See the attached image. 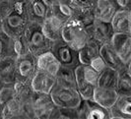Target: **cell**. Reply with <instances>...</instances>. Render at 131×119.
Here are the masks:
<instances>
[{
    "label": "cell",
    "mask_w": 131,
    "mask_h": 119,
    "mask_svg": "<svg viewBox=\"0 0 131 119\" xmlns=\"http://www.w3.org/2000/svg\"><path fill=\"white\" fill-rule=\"evenodd\" d=\"M24 35L26 38L29 52L36 57L50 50L52 41L48 40L43 33L41 24L30 22L24 32Z\"/></svg>",
    "instance_id": "7a4b0ae2"
},
{
    "label": "cell",
    "mask_w": 131,
    "mask_h": 119,
    "mask_svg": "<svg viewBox=\"0 0 131 119\" xmlns=\"http://www.w3.org/2000/svg\"><path fill=\"white\" fill-rule=\"evenodd\" d=\"M89 65L92 67L95 71H97L99 74L102 72V71H104L105 69V67H106L105 61L102 58L101 55H98V56H96L95 58H93Z\"/></svg>",
    "instance_id": "836d02e7"
},
{
    "label": "cell",
    "mask_w": 131,
    "mask_h": 119,
    "mask_svg": "<svg viewBox=\"0 0 131 119\" xmlns=\"http://www.w3.org/2000/svg\"><path fill=\"white\" fill-rule=\"evenodd\" d=\"M118 97L117 92L115 89H108V88H103V87H96L94 93H93L92 99L95 100L100 105L104 106L105 108H111L114 103Z\"/></svg>",
    "instance_id": "ac0fdd59"
},
{
    "label": "cell",
    "mask_w": 131,
    "mask_h": 119,
    "mask_svg": "<svg viewBox=\"0 0 131 119\" xmlns=\"http://www.w3.org/2000/svg\"><path fill=\"white\" fill-rule=\"evenodd\" d=\"M50 0H25L27 15L30 22L41 24L49 15Z\"/></svg>",
    "instance_id": "30bf717a"
},
{
    "label": "cell",
    "mask_w": 131,
    "mask_h": 119,
    "mask_svg": "<svg viewBox=\"0 0 131 119\" xmlns=\"http://www.w3.org/2000/svg\"><path fill=\"white\" fill-rule=\"evenodd\" d=\"M15 4L16 3L7 1V0H0V17L2 20L13 11Z\"/></svg>",
    "instance_id": "d6a6232c"
},
{
    "label": "cell",
    "mask_w": 131,
    "mask_h": 119,
    "mask_svg": "<svg viewBox=\"0 0 131 119\" xmlns=\"http://www.w3.org/2000/svg\"><path fill=\"white\" fill-rule=\"evenodd\" d=\"M76 110L75 108L55 106L49 114L48 119H76Z\"/></svg>",
    "instance_id": "f546056e"
},
{
    "label": "cell",
    "mask_w": 131,
    "mask_h": 119,
    "mask_svg": "<svg viewBox=\"0 0 131 119\" xmlns=\"http://www.w3.org/2000/svg\"><path fill=\"white\" fill-rule=\"evenodd\" d=\"M100 55L105 61V65L110 68L116 70L117 72L122 71L125 68V63L119 57L117 52L113 48L111 42L103 44L100 48Z\"/></svg>",
    "instance_id": "5bb4252c"
},
{
    "label": "cell",
    "mask_w": 131,
    "mask_h": 119,
    "mask_svg": "<svg viewBox=\"0 0 131 119\" xmlns=\"http://www.w3.org/2000/svg\"><path fill=\"white\" fill-rule=\"evenodd\" d=\"M111 43L124 63L131 61L130 33H114Z\"/></svg>",
    "instance_id": "4fadbf2b"
},
{
    "label": "cell",
    "mask_w": 131,
    "mask_h": 119,
    "mask_svg": "<svg viewBox=\"0 0 131 119\" xmlns=\"http://www.w3.org/2000/svg\"><path fill=\"white\" fill-rule=\"evenodd\" d=\"M16 70V57L5 56L0 58V78L4 83L15 82Z\"/></svg>",
    "instance_id": "7402d4cb"
},
{
    "label": "cell",
    "mask_w": 131,
    "mask_h": 119,
    "mask_svg": "<svg viewBox=\"0 0 131 119\" xmlns=\"http://www.w3.org/2000/svg\"><path fill=\"white\" fill-rule=\"evenodd\" d=\"M30 23L26 10L25 0L15 4L14 10L2 20L3 32L13 38L24 33Z\"/></svg>",
    "instance_id": "6da1fadb"
},
{
    "label": "cell",
    "mask_w": 131,
    "mask_h": 119,
    "mask_svg": "<svg viewBox=\"0 0 131 119\" xmlns=\"http://www.w3.org/2000/svg\"><path fill=\"white\" fill-rule=\"evenodd\" d=\"M111 25L114 33L131 34V10H116Z\"/></svg>",
    "instance_id": "2e32d148"
},
{
    "label": "cell",
    "mask_w": 131,
    "mask_h": 119,
    "mask_svg": "<svg viewBox=\"0 0 131 119\" xmlns=\"http://www.w3.org/2000/svg\"><path fill=\"white\" fill-rule=\"evenodd\" d=\"M7 1H10V2H13V3H18V2L24 1V0H7Z\"/></svg>",
    "instance_id": "74e56055"
},
{
    "label": "cell",
    "mask_w": 131,
    "mask_h": 119,
    "mask_svg": "<svg viewBox=\"0 0 131 119\" xmlns=\"http://www.w3.org/2000/svg\"><path fill=\"white\" fill-rule=\"evenodd\" d=\"M86 31L89 35V40H94L100 46L105 43L111 42L114 34L111 23L103 22L97 19L95 20L92 26L86 29Z\"/></svg>",
    "instance_id": "ba28073f"
},
{
    "label": "cell",
    "mask_w": 131,
    "mask_h": 119,
    "mask_svg": "<svg viewBox=\"0 0 131 119\" xmlns=\"http://www.w3.org/2000/svg\"><path fill=\"white\" fill-rule=\"evenodd\" d=\"M61 40L74 49L79 50L87 43L89 40V35L85 28L80 26L75 21L70 20L63 25Z\"/></svg>",
    "instance_id": "277c9868"
},
{
    "label": "cell",
    "mask_w": 131,
    "mask_h": 119,
    "mask_svg": "<svg viewBox=\"0 0 131 119\" xmlns=\"http://www.w3.org/2000/svg\"><path fill=\"white\" fill-rule=\"evenodd\" d=\"M111 119H130L131 118V97L119 96L110 108Z\"/></svg>",
    "instance_id": "9a60e30c"
},
{
    "label": "cell",
    "mask_w": 131,
    "mask_h": 119,
    "mask_svg": "<svg viewBox=\"0 0 131 119\" xmlns=\"http://www.w3.org/2000/svg\"><path fill=\"white\" fill-rule=\"evenodd\" d=\"M59 67L60 63L50 50L42 53L37 57V69L46 71L47 73L55 76Z\"/></svg>",
    "instance_id": "d6986e66"
},
{
    "label": "cell",
    "mask_w": 131,
    "mask_h": 119,
    "mask_svg": "<svg viewBox=\"0 0 131 119\" xmlns=\"http://www.w3.org/2000/svg\"><path fill=\"white\" fill-rule=\"evenodd\" d=\"M116 10H131V0H111Z\"/></svg>",
    "instance_id": "e575fe53"
},
{
    "label": "cell",
    "mask_w": 131,
    "mask_h": 119,
    "mask_svg": "<svg viewBox=\"0 0 131 119\" xmlns=\"http://www.w3.org/2000/svg\"><path fill=\"white\" fill-rule=\"evenodd\" d=\"M94 11L97 20L111 23L112 17L116 12V8L111 0H97Z\"/></svg>",
    "instance_id": "ffe728a7"
},
{
    "label": "cell",
    "mask_w": 131,
    "mask_h": 119,
    "mask_svg": "<svg viewBox=\"0 0 131 119\" xmlns=\"http://www.w3.org/2000/svg\"><path fill=\"white\" fill-rule=\"evenodd\" d=\"M76 9L74 0H50L49 3V15H52L63 24L72 19Z\"/></svg>",
    "instance_id": "9c48e42d"
},
{
    "label": "cell",
    "mask_w": 131,
    "mask_h": 119,
    "mask_svg": "<svg viewBox=\"0 0 131 119\" xmlns=\"http://www.w3.org/2000/svg\"><path fill=\"white\" fill-rule=\"evenodd\" d=\"M3 84H4V82H3V81L1 80V78H0V88L2 87V85H3Z\"/></svg>",
    "instance_id": "ab89813d"
},
{
    "label": "cell",
    "mask_w": 131,
    "mask_h": 119,
    "mask_svg": "<svg viewBox=\"0 0 131 119\" xmlns=\"http://www.w3.org/2000/svg\"><path fill=\"white\" fill-rule=\"evenodd\" d=\"M100 48L101 46L94 40H89L84 46L78 50L79 61L81 64L89 65L91 60L96 56L100 55Z\"/></svg>",
    "instance_id": "d4e9b609"
},
{
    "label": "cell",
    "mask_w": 131,
    "mask_h": 119,
    "mask_svg": "<svg viewBox=\"0 0 131 119\" xmlns=\"http://www.w3.org/2000/svg\"><path fill=\"white\" fill-rule=\"evenodd\" d=\"M3 118H21V105L18 100L12 99L2 105Z\"/></svg>",
    "instance_id": "f1b7e54d"
},
{
    "label": "cell",
    "mask_w": 131,
    "mask_h": 119,
    "mask_svg": "<svg viewBox=\"0 0 131 119\" xmlns=\"http://www.w3.org/2000/svg\"><path fill=\"white\" fill-rule=\"evenodd\" d=\"M5 56H13L11 49V38L6 33H0V58Z\"/></svg>",
    "instance_id": "1f68e13d"
},
{
    "label": "cell",
    "mask_w": 131,
    "mask_h": 119,
    "mask_svg": "<svg viewBox=\"0 0 131 119\" xmlns=\"http://www.w3.org/2000/svg\"><path fill=\"white\" fill-rule=\"evenodd\" d=\"M11 49H12L13 56L15 57L24 55L29 52V48H28L27 40L24 33L11 38Z\"/></svg>",
    "instance_id": "83f0119b"
},
{
    "label": "cell",
    "mask_w": 131,
    "mask_h": 119,
    "mask_svg": "<svg viewBox=\"0 0 131 119\" xmlns=\"http://www.w3.org/2000/svg\"><path fill=\"white\" fill-rule=\"evenodd\" d=\"M0 33H3V28H2V19L0 17Z\"/></svg>",
    "instance_id": "8d00e7d4"
},
{
    "label": "cell",
    "mask_w": 131,
    "mask_h": 119,
    "mask_svg": "<svg viewBox=\"0 0 131 119\" xmlns=\"http://www.w3.org/2000/svg\"><path fill=\"white\" fill-rule=\"evenodd\" d=\"M115 91L119 96L131 97V61L125 63V68L118 72Z\"/></svg>",
    "instance_id": "44dd1931"
},
{
    "label": "cell",
    "mask_w": 131,
    "mask_h": 119,
    "mask_svg": "<svg viewBox=\"0 0 131 119\" xmlns=\"http://www.w3.org/2000/svg\"><path fill=\"white\" fill-rule=\"evenodd\" d=\"M54 104L61 107L75 108L81 101V97L76 89L67 88L56 84L49 93Z\"/></svg>",
    "instance_id": "8992f818"
},
{
    "label": "cell",
    "mask_w": 131,
    "mask_h": 119,
    "mask_svg": "<svg viewBox=\"0 0 131 119\" xmlns=\"http://www.w3.org/2000/svg\"><path fill=\"white\" fill-rule=\"evenodd\" d=\"M37 71V57L28 52L16 57L15 81L31 82L34 74Z\"/></svg>",
    "instance_id": "52a82bcc"
},
{
    "label": "cell",
    "mask_w": 131,
    "mask_h": 119,
    "mask_svg": "<svg viewBox=\"0 0 131 119\" xmlns=\"http://www.w3.org/2000/svg\"><path fill=\"white\" fill-rule=\"evenodd\" d=\"M63 25H64L63 23H61L58 19L53 17L52 15H48L46 20L41 23V29L48 40L55 41L61 39Z\"/></svg>",
    "instance_id": "e0dca14e"
},
{
    "label": "cell",
    "mask_w": 131,
    "mask_h": 119,
    "mask_svg": "<svg viewBox=\"0 0 131 119\" xmlns=\"http://www.w3.org/2000/svg\"><path fill=\"white\" fill-rule=\"evenodd\" d=\"M31 85L35 92L42 93H49L56 85V78L46 71L37 69L31 80Z\"/></svg>",
    "instance_id": "8fae6325"
},
{
    "label": "cell",
    "mask_w": 131,
    "mask_h": 119,
    "mask_svg": "<svg viewBox=\"0 0 131 119\" xmlns=\"http://www.w3.org/2000/svg\"><path fill=\"white\" fill-rule=\"evenodd\" d=\"M77 91L82 99H92L93 93L98 86L99 74L90 65L79 64L75 68Z\"/></svg>",
    "instance_id": "3957f363"
},
{
    "label": "cell",
    "mask_w": 131,
    "mask_h": 119,
    "mask_svg": "<svg viewBox=\"0 0 131 119\" xmlns=\"http://www.w3.org/2000/svg\"><path fill=\"white\" fill-rule=\"evenodd\" d=\"M55 78H56V84L77 90L75 68L60 65L58 71L55 75Z\"/></svg>",
    "instance_id": "603a6c76"
},
{
    "label": "cell",
    "mask_w": 131,
    "mask_h": 119,
    "mask_svg": "<svg viewBox=\"0 0 131 119\" xmlns=\"http://www.w3.org/2000/svg\"><path fill=\"white\" fill-rule=\"evenodd\" d=\"M88 105V119H111L110 109L100 105L93 99H86Z\"/></svg>",
    "instance_id": "4316f807"
},
{
    "label": "cell",
    "mask_w": 131,
    "mask_h": 119,
    "mask_svg": "<svg viewBox=\"0 0 131 119\" xmlns=\"http://www.w3.org/2000/svg\"><path fill=\"white\" fill-rule=\"evenodd\" d=\"M50 51L56 57V59L58 60L61 66L76 68L80 64L78 50L74 49L61 39L52 41Z\"/></svg>",
    "instance_id": "5b68a950"
},
{
    "label": "cell",
    "mask_w": 131,
    "mask_h": 119,
    "mask_svg": "<svg viewBox=\"0 0 131 119\" xmlns=\"http://www.w3.org/2000/svg\"><path fill=\"white\" fill-rule=\"evenodd\" d=\"M15 98L13 83H4L0 88V105H3L7 101Z\"/></svg>",
    "instance_id": "4dcf8cb0"
},
{
    "label": "cell",
    "mask_w": 131,
    "mask_h": 119,
    "mask_svg": "<svg viewBox=\"0 0 131 119\" xmlns=\"http://www.w3.org/2000/svg\"><path fill=\"white\" fill-rule=\"evenodd\" d=\"M95 7H77L76 12L74 14L73 18L71 20L75 21L77 24L80 26H82L85 29H88L89 27H91L94 24V22L96 20L95 17V11H94Z\"/></svg>",
    "instance_id": "cb8c5ba5"
},
{
    "label": "cell",
    "mask_w": 131,
    "mask_h": 119,
    "mask_svg": "<svg viewBox=\"0 0 131 119\" xmlns=\"http://www.w3.org/2000/svg\"><path fill=\"white\" fill-rule=\"evenodd\" d=\"M0 118H3V116H2V105H0Z\"/></svg>",
    "instance_id": "f35d334b"
},
{
    "label": "cell",
    "mask_w": 131,
    "mask_h": 119,
    "mask_svg": "<svg viewBox=\"0 0 131 119\" xmlns=\"http://www.w3.org/2000/svg\"><path fill=\"white\" fill-rule=\"evenodd\" d=\"M34 106H35V114L36 118L47 119L49 114L55 107L52 99L49 93H42L35 92L34 93Z\"/></svg>",
    "instance_id": "7c38bea8"
},
{
    "label": "cell",
    "mask_w": 131,
    "mask_h": 119,
    "mask_svg": "<svg viewBox=\"0 0 131 119\" xmlns=\"http://www.w3.org/2000/svg\"><path fill=\"white\" fill-rule=\"evenodd\" d=\"M97 0H74L77 7H95Z\"/></svg>",
    "instance_id": "d590c367"
},
{
    "label": "cell",
    "mask_w": 131,
    "mask_h": 119,
    "mask_svg": "<svg viewBox=\"0 0 131 119\" xmlns=\"http://www.w3.org/2000/svg\"><path fill=\"white\" fill-rule=\"evenodd\" d=\"M118 79V72L116 70L105 67L104 71L100 73L98 79V87L108 88V89H115Z\"/></svg>",
    "instance_id": "484cf974"
}]
</instances>
